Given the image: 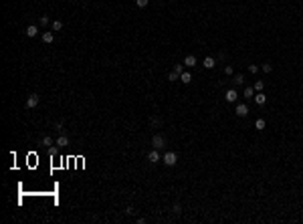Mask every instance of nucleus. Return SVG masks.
Masks as SVG:
<instances>
[{
  "label": "nucleus",
  "mask_w": 303,
  "mask_h": 224,
  "mask_svg": "<svg viewBox=\"0 0 303 224\" xmlns=\"http://www.w3.org/2000/svg\"><path fill=\"white\" fill-rule=\"evenodd\" d=\"M184 65L192 69L196 65V57H194V54H186V57H184Z\"/></svg>",
  "instance_id": "obj_10"
},
{
  "label": "nucleus",
  "mask_w": 303,
  "mask_h": 224,
  "mask_svg": "<svg viewBox=\"0 0 303 224\" xmlns=\"http://www.w3.org/2000/svg\"><path fill=\"white\" fill-rule=\"evenodd\" d=\"M164 143H166V142H164V137H162L160 133H156V135L152 137V145H154L156 149H160L162 145H164Z\"/></svg>",
  "instance_id": "obj_6"
},
{
  "label": "nucleus",
  "mask_w": 303,
  "mask_h": 224,
  "mask_svg": "<svg viewBox=\"0 0 303 224\" xmlns=\"http://www.w3.org/2000/svg\"><path fill=\"white\" fill-rule=\"evenodd\" d=\"M125 212H128V214H134L135 208H134V206H128V208H125Z\"/></svg>",
  "instance_id": "obj_27"
},
{
  "label": "nucleus",
  "mask_w": 303,
  "mask_h": 224,
  "mask_svg": "<svg viewBox=\"0 0 303 224\" xmlns=\"http://www.w3.org/2000/svg\"><path fill=\"white\" fill-rule=\"evenodd\" d=\"M135 4H137L140 8H146L148 6V0H135Z\"/></svg>",
  "instance_id": "obj_21"
},
{
  "label": "nucleus",
  "mask_w": 303,
  "mask_h": 224,
  "mask_svg": "<svg viewBox=\"0 0 303 224\" xmlns=\"http://www.w3.org/2000/svg\"><path fill=\"white\" fill-rule=\"evenodd\" d=\"M61 28H63V22H61V20H55V22H53V30H61Z\"/></svg>",
  "instance_id": "obj_19"
},
{
  "label": "nucleus",
  "mask_w": 303,
  "mask_h": 224,
  "mask_svg": "<svg viewBox=\"0 0 303 224\" xmlns=\"http://www.w3.org/2000/svg\"><path fill=\"white\" fill-rule=\"evenodd\" d=\"M206 69H214L216 67V59L214 57H204V63H202Z\"/></svg>",
  "instance_id": "obj_9"
},
{
  "label": "nucleus",
  "mask_w": 303,
  "mask_h": 224,
  "mask_svg": "<svg viewBox=\"0 0 303 224\" xmlns=\"http://www.w3.org/2000/svg\"><path fill=\"white\" fill-rule=\"evenodd\" d=\"M263 71H265V73H271V71H273V65H269V63H265V65H263Z\"/></svg>",
  "instance_id": "obj_20"
},
{
  "label": "nucleus",
  "mask_w": 303,
  "mask_h": 224,
  "mask_svg": "<svg viewBox=\"0 0 303 224\" xmlns=\"http://www.w3.org/2000/svg\"><path fill=\"white\" fill-rule=\"evenodd\" d=\"M40 143H43V145H53V139H51V137H49V135H45V137H43V142H40Z\"/></svg>",
  "instance_id": "obj_18"
},
{
  "label": "nucleus",
  "mask_w": 303,
  "mask_h": 224,
  "mask_svg": "<svg viewBox=\"0 0 303 224\" xmlns=\"http://www.w3.org/2000/svg\"><path fill=\"white\" fill-rule=\"evenodd\" d=\"M162 162L166 163L168 168H172V166H176V162H178V156H176V151H166V154L162 156Z\"/></svg>",
  "instance_id": "obj_1"
},
{
  "label": "nucleus",
  "mask_w": 303,
  "mask_h": 224,
  "mask_svg": "<svg viewBox=\"0 0 303 224\" xmlns=\"http://www.w3.org/2000/svg\"><path fill=\"white\" fill-rule=\"evenodd\" d=\"M39 101H40V97L36 95V93H33V95H28V99H27V109H34L36 105H39Z\"/></svg>",
  "instance_id": "obj_2"
},
{
  "label": "nucleus",
  "mask_w": 303,
  "mask_h": 224,
  "mask_svg": "<svg viewBox=\"0 0 303 224\" xmlns=\"http://www.w3.org/2000/svg\"><path fill=\"white\" fill-rule=\"evenodd\" d=\"M265 125H267V121H265V119H257V123H255L257 129H265Z\"/></svg>",
  "instance_id": "obj_16"
},
{
  "label": "nucleus",
  "mask_w": 303,
  "mask_h": 224,
  "mask_svg": "<svg viewBox=\"0 0 303 224\" xmlns=\"http://www.w3.org/2000/svg\"><path fill=\"white\" fill-rule=\"evenodd\" d=\"M40 24H43V26H47V24H49V16H40Z\"/></svg>",
  "instance_id": "obj_23"
},
{
  "label": "nucleus",
  "mask_w": 303,
  "mask_h": 224,
  "mask_svg": "<svg viewBox=\"0 0 303 224\" xmlns=\"http://www.w3.org/2000/svg\"><path fill=\"white\" fill-rule=\"evenodd\" d=\"M224 99L229 103H236V99H238V91L236 89H229L226 91V95H224Z\"/></svg>",
  "instance_id": "obj_3"
},
{
  "label": "nucleus",
  "mask_w": 303,
  "mask_h": 224,
  "mask_svg": "<svg viewBox=\"0 0 303 224\" xmlns=\"http://www.w3.org/2000/svg\"><path fill=\"white\" fill-rule=\"evenodd\" d=\"M224 73H226V75H232V67H230V65H226V67H224Z\"/></svg>",
  "instance_id": "obj_26"
},
{
  "label": "nucleus",
  "mask_w": 303,
  "mask_h": 224,
  "mask_svg": "<svg viewBox=\"0 0 303 224\" xmlns=\"http://www.w3.org/2000/svg\"><path fill=\"white\" fill-rule=\"evenodd\" d=\"M263 87H265V83H263V81H257L255 83V91H263Z\"/></svg>",
  "instance_id": "obj_22"
},
{
  "label": "nucleus",
  "mask_w": 303,
  "mask_h": 224,
  "mask_svg": "<svg viewBox=\"0 0 303 224\" xmlns=\"http://www.w3.org/2000/svg\"><path fill=\"white\" fill-rule=\"evenodd\" d=\"M36 34H39V26H36V24H28L27 26V36L33 39V36H36Z\"/></svg>",
  "instance_id": "obj_8"
},
{
  "label": "nucleus",
  "mask_w": 303,
  "mask_h": 224,
  "mask_svg": "<svg viewBox=\"0 0 303 224\" xmlns=\"http://www.w3.org/2000/svg\"><path fill=\"white\" fill-rule=\"evenodd\" d=\"M249 71H251V73H253V75H255L257 71H259V67H257V65H249Z\"/></svg>",
  "instance_id": "obj_25"
},
{
  "label": "nucleus",
  "mask_w": 303,
  "mask_h": 224,
  "mask_svg": "<svg viewBox=\"0 0 303 224\" xmlns=\"http://www.w3.org/2000/svg\"><path fill=\"white\" fill-rule=\"evenodd\" d=\"M53 41H55V34H53V33H43V42L51 45Z\"/></svg>",
  "instance_id": "obj_12"
},
{
  "label": "nucleus",
  "mask_w": 303,
  "mask_h": 224,
  "mask_svg": "<svg viewBox=\"0 0 303 224\" xmlns=\"http://www.w3.org/2000/svg\"><path fill=\"white\" fill-rule=\"evenodd\" d=\"M236 115L238 117H247L249 115V107L245 103H236Z\"/></svg>",
  "instance_id": "obj_4"
},
{
  "label": "nucleus",
  "mask_w": 303,
  "mask_h": 224,
  "mask_svg": "<svg viewBox=\"0 0 303 224\" xmlns=\"http://www.w3.org/2000/svg\"><path fill=\"white\" fill-rule=\"evenodd\" d=\"M232 83H235V85H242V83H245V75H241V73H238V75L235 77V79H232Z\"/></svg>",
  "instance_id": "obj_15"
},
{
  "label": "nucleus",
  "mask_w": 303,
  "mask_h": 224,
  "mask_svg": "<svg viewBox=\"0 0 303 224\" xmlns=\"http://www.w3.org/2000/svg\"><path fill=\"white\" fill-rule=\"evenodd\" d=\"M180 79H182V83H186V85H188V83L192 81V75H190L188 71H184V73L180 75Z\"/></svg>",
  "instance_id": "obj_13"
},
{
  "label": "nucleus",
  "mask_w": 303,
  "mask_h": 224,
  "mask_svg": "<svg viewBox=\"0 0 303 224\" xmlns=\"http://www.w3.org/2000/svg\"><path fill=\"white\" fill-rule=\"evenodd\" d=\"M242 95L247 97V99H253V97H255V87H247V89H245V93H242Z\"/></svg>",
  "instance_id": "obj_14"
},
{
  "label": "nucleus",
  "mask_w": 303,
  "mask_h": 224,
  "mask_svg": "<svg viewBox=\"0 0 303 224\" xmlns=\"http://www.w3.org/2000/svg\"><path fill=\"white\" fill-rule=\"evenodd\" d=\"M168 79H170V81H178V79H180V73H176V71H172V73L168 75Z\"/></svg>",
  "instance_id": "obj_17"
},
{
  "label": "nucleus",
  "mask_w": 303,
  "mask_h": 224,
  "mask_svg": "<svg viewBox=\"0 0 303 224\" xmlns=\"http://www.w3.org/2000/svg\"><path fill=\"white\" fill-rule=\"evenodd\" d=\"M253 99H255L257 105H265V103H267V95H265L263 91H257V95L253 97Z\"/></svg>",
  "instance_id": "obj_7"
},
{
  "label": "nucleus",
  "mask_w": 303,
  "mask_h": 224,
  "mask_svg": "<svg viewBox=\"0 0 303 224\" xmlns=\"http://www.w3.org/2000/svg\"><path fill=\"white\" fill-rule=\"evenodd\" d=\"M172 210H174L176 214H180V212H182V206H180V204H174V206H172Z\"/></svg>",
  "instance_id": "obj_24"
},
{
  "label": "nucleus",
  "mask_w": 303,
  "mask_h": 224,
  "mask_svg": "<svg viewBox=\"0 0 303 224\" xmlns=\"http://www.w3.org/2000/svg\"><path fill=\"white\" fill-rule=\"evenodd\" d=\"M57 145H61V148H67V145H69V137L65 135V133H61V135L57 137Z\"/></svg>",
  "instance_id": "obj_11"
},
{
  "label": "nucleus",
  "mask_w": 303,
  "mask_h": 224,
  "mask_svg": "<svg viewBox=\"0 0 303 224\" xmlns=\"http://www.w3.org/2000/svg\"><path fill=\"white\" fill-rule=\"evenodd\" d=\"M148 160H150V162H152V163H158V162H162V156H160V151H158V149H152V151H150V154H148Z\"/></svg>",
  "instance_id": "obj_5"
}]
</instances>
